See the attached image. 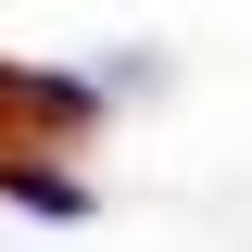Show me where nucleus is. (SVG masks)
Instances as JSON below:
<instances>
[{"label": "nucleus", "instance_id": "1", "mask_svg": "<svg viewBox=\"0 0 252 252\" xmlns=\"http://www.w3.org/2000/svg\"><path fill=\"white\" fill-rule=\"evenodd\" d=\"M0 189H13L26 215H89V189L63 177V164H0Z\"/></svg>", "mask_w": 252, "mask_h": 252}]
</instances>
